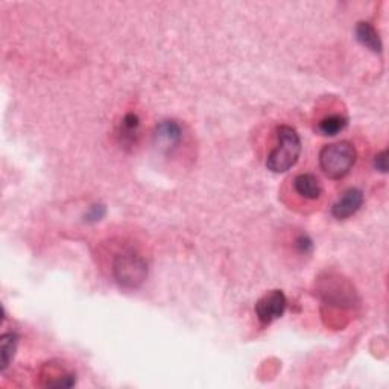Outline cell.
<instances>
[{"mask_svg": "<svg viewBox=\"0 0 389 389\" xmlns=\"http://www.w3.org/2000/svg\"><path fill=\"white\" fill-rule=\"evenodd\" d=\"M278 145L269 154L266 160V168L275 174L289 170L292 166H295L298 157L301 154V140L298 133L292 126L282 125L277 129Z\"/></svg>", "mask_w": 389, "mask_h": 389, "instance_id": "cell-1", "label": "cell"}, {"mask_svg": "<svg viewBox=\"0 0 389 389\" xmlns=\"http://www.w3.org/2000/svg\"><path fill=\"white\" fill-rule=\"evenodd\" d=\"M356 149L350 142L326 145L319 153V166L324 174L332 180H341L354 166Z\"/></svg>", "mask_w": 389, "mask_h": 389, "instance_id": "cell-2", "label": "cell"}, {"mask_svg": "<svg viewBox=\"0 0 389 389\" xmlns=\"http://www.w3.org/2000/svg\"><path fill=\"white\" fill-rule=\"evenodd\" d=\"M113 274L119 286L125 289H137L148 277V265L145 258L134 251L117 254L113 262Z\"/></svg>", "mask_w": 389, "mask_h": 389, "instance_id": "cell-3", "label": "cell"}, {"mask_svg": "<svg viewBox=\"0 0 389 389\" xmlns=\"http://www.w3.org/2000/svg\"><path fill=\"white\" fill-rule=\"evenodd\" d=\"M287 301L282 290H271L256 302L257 318L262 324H271L273 321L282 318L286 310Z\"/></svg>", "mask_w": 389, "mask_h": 389, "instance_id": "cell-4", "label": "cell"}, {"mask_svg": "<svg viewBox=\"0 0 389 389\" xmlns=\"http://www.w3.org/2000/svg\"><path fill=\"white\" fill-rule=\"evenodd\" d=\"M363 204V192L359 189H349L342 193V197L333 204L332 214L334 218L344 221L349 219L358 212Z\"/></svg>", "mask_w": 389, "mask_h": 389, "instance_id": "cell-5", "label": "cell"}, {"mask_svg": "<svg viewBox=\"0 0 389 389\" xmlns=\"http://www.w3.org/2000/svg\"><path fill=\"white\" fill-rule=\"evenodd\" d=\"M181 137H182L181 126L175 121H163L160 122L155 128V134H154L155 145L163 150L174 149L180 143Z\"/></svg>", "mask_w": 389, "mask_h": 389, "instance_id": "cell-6", "label": "cell"}, {"mask_svg": "<svg viewBox=\"0 0 389 389\" xmlns=\"http://www.w3.org/2000/svg\"><path fill=\"white\" fill-rule=\"evenodd\" d=\"M294 189L300 197L306 199H318L322 193L319 180L312 174H301L294 180Z\"/></svg>", "mask_w": 389, "mask_h": 389, "instance_id": "cell-7", "label": "cell"}, {"mask_svg": "<svg viewBox=\"0 0 389 389\" xmlns=\"http://www.w3.org/2000/svg\"><path fill=\"white\" fill-rule=\"evenodd\" d=\"M356 37L362 43L365 48H368L370 50L379 53L382 52V41L379 34H377V31L370 25L366 23V21H361L356 28Z\"/></svg>", "mask_w": 389, "mask_h": 389, "instance_id": "cell-8", "label": "cell"}, {"mask_svg": "<svg viewBox=\"0 0 389 389\" xmlns=\"http://www.w3.org/2000/svg\"><path fill=\"white\" fill-rule=\"evenodd\" d=\"M18 336L16 333H5L0 338V370L2 373L8 368L11 361L14 359V354L17 351Z\"/></svg>", "mask_w": 389, "mask_h": 389, "instance_id": "cell-9", "label": "cell"}, {"mask_svg": "<svg viewBox=\"0 0 389 389\" xmlns=\"http://www.w3.org/2000/svg\"><path fill=\"white\" fill-rule=\"evenodd\" d=\"M349 124V119L345 116H341V114H330L327 117H324L322 121L318 122V133L321 136H336L339 134L341 131H344L345 126H347Z\"/></svg>", "mask_w": 389, "mask_h": 389, "instance_id": "cell-10", "label": "cell"}, {"mask_svg": "<svg viewBox=\"0 0 389 389\" xmlns=\"http://www.w3.org/2000/svg\"><path fill=\"white\" fill-rule=\"evenodd\" d=\"M138 126H140V121L137 114L134 113H129L124 117L122 121V129H121V136L122 138L125 140H129V142H133V140L136 138L137 133H138Z\"/></svg>", "mask_w": 389, "mask_h": 389, "instance_id": "cell-11", "label": "cell"}, {"mask_svg": "<svg viewBox=\"0 0 389 389\" xmlns=\"http://www.w3.org/2000/svg\"><path fill=\"white\" fill-rule=\"evenodd\" d=\"M376 168H377V170L383 172V174L388 170V153L386 150H383V153H380L376 157Z\"/></svg>", "mask_w": 389, "mask_h": 389, "instance_id": "cell-12", "label": "cell"}]
</instances>
